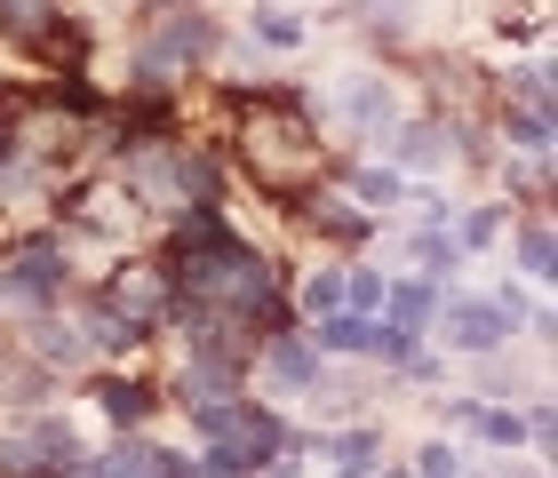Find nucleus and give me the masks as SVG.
<instances>
[{"label": "nucleus", "instance_id": "5701e85b", "mask_svg": "<svg viewBox=\"0 0 558 478\" xmlns=\"http://www.w3.org/2000/svg\"><path fill=\"white\" fill-rule=\"evenodd\" d=\"M144 9H184V0H144Z\"/></svg>", "mask_w": 558, "mask_h": 478}, {"label": "nucleus", "instance_id": "6e6552de", "mask_svg": "<svg viewBox=\"0 0 558 478\" xmlns=\"http://www.w3.org/2000/svg\"><path fill=\"white\" fill-rule=\"evenodd\" d=\"M343 112H351V128H360V136H399V96H391V81H351Z\"/></svg>", "mask_w": 558, "mask_h": 478}, {"label": "nucleus", "instance_id": "dca6fc26", "mask_svg": "<svg viewBox=\"0 0 558 478\" xmlns=\"http://www.w3.org/2000/svg\"><path fill=\"white\" fill-rule=\"evenodd\" d=\"M519 263H526V280H550V216L519 223Z\"/></svg>", "mask_w": 558, "mask_h": 478}, {"label": "nucleus", "instance_id": "f257e3e1", "mask_svg": "<svg viewBox=\"0 0 558 478\" xmlns=\"http://www.w3.org/2000/svg\"><path fill=\"white\" fill-rule=\"evenodd\" d=\"M223 48V33H216V16H199V9H160V24H151V40H144V57H136V72L151 88H168V81H184V72H199Z\"/></svg>", "mask_w": 558, "mask_h": 478}, {"label": "nucleus", "instance_id": "6ab92c4d", "mask_svg": "<svg viewBox=\"0 0 558 478\" xmlns=\"http://www.w3.org/2000/svg\"><path fill=\"white\" fill-rule=\"evenodd\" d=\"M295 304L303 311H343V280H336V271H312V280L295 287Z\"/></svg>", "mask_w": 558, "mask_h": 478}, {"label": "nucleus", "instance_id": "7ed1b4c3", "mask_svg": "<svg viewBox=\"0 0 558 478\" xmlns=\"http://www.w3.org/2000/svg\"><path fill=\"white\" fill-rule=\"evenodd\" d=\"M0 295L24 311H48V304H64L72 295V247L64 240H33V247H16L9 271H0Z\"/></svg>", "mask_w": 558, "mask_h": 478}, {"label": "nucleus", "instance_id": "9d476101", "mask_svg": "<svg viewBox=\"0 0 558 478\" xmlns=\"http://www.w3.org/2000/svg\"><path fill=\"white\" fill-rule=\"evenodd\" d=\"M327 455H336V470H343V478H367L375 463H384V431L351 422V431H336V439H327Z\"/></svg>", "mask_w": 558, "mask_h": 478}, {"label": "nucleus", "instance_id": "20e7f679", "mask_svg": "<svg viewBox=\"0 0 558 478\" xmlns=\"http://www.w3.org/2000/svg\"><path fill=\"white\" fill-rule=\"evenodd\" d=\"M511 327H519V295H454L447 304V335H454V351H471V359L502 351Z\"/></svg>", "mask_w": 558, "mask_h": 478}, {"label": "nucleus", "instance_id": "2eb2a0df", "mask_svg": "<svg viewBox=\"0 0 558 478\" xmlns=\"http://www.w3.org/2000/svg\"><path fill=\"white\" fill-rule=\"evenodd\" d=\"M415 335H423V327H408V319H375L367 327V351H375V359H415Z\"/></svg>", "mask_w": 558, "mask_h": 478}, {"label": "nucleus", "instance_id": "ddd939ff", "mask_svg": "<svg viewBox=\"0 0 558 478\" xmlns=\"http://www.w3.org/2000/svg\"><path fill=\"white\" fill-rule=\"evenodd\" d=\"M502 136H519V152H550V112H535V105H502Z\"/></svg>", "mask_w": 558, "mask_h": 478}, {"label": "nucleus", "instance_id": "4be33fe9", "mask_svg": "<svg viewBox=\"0 0 558 478\" xmlns=\"http://www.w3.org/2000/svg\"><path fill=\"white\" fill-rule=\"evenodd\" d=\"M415 463H423L415 478H463V455H454V446H447V439H430V446H423V455H415Z\"/></svg>", "mask_w": 558, "mask_h": 478}, {"label": "nucleus", "instance_id": "b1692460", "mask_svg": "<svg viewBox=\"0 0 558 478\" xmlns=\"http://www.w3.org/2000/svg\"><path fill=\"white\" fill-rule=\"evenodd\" d=\"M384 478H399V470H384Z\"/></svg>", "mask_w": 558, "mask_h": 478}, {"label": "nucleus", "instance_id": "4468645a", "mask_svg": "<svg viewBox=\"0 0 558 478\" xmlns=\"http://www.w3.org/2000/svg\"><path fill=\"white\" fill-rule=\"evenodd\" d=\"M415 263H423V280H430V287H439V280H447V271H454V263H463V247H454L447 232H430V223H423V232H415Z\"/></svg>", "mask_w": 558, "mask_h": 478}, {"label": "nucleus", "instance_id": "9b49d317", "mask_svg": "<svg viewBox=\"0 0 558 478\" xmlns=\"http://www.w3.org/2000/svg\"><path fill=\"white\" fill-rule=\"evenodd\" d=\"M48 16H57V0H0V33L24 40V48L48 33Z\"/></svg>", "mask_w": 558, "mask_h": 478}, {"label": "nucleus", "instance_id": "39448f33", "mask_svg": "<svg viewBox=\"0 0 558 478\" xmlns=\"http://www.w3.org/2000/svg\"><path fill=\"white\" fill-rule=\"evenodd\" d=\"M303 232L312 240H336V247H360L375 232V216L360 208V199H343V192H312L303 199Z\"/></svg>", "mask_w": 558, "mask_h": 478}, {"label": "nucleus", "instance_id": "f3484780", "mask_svg": "<svg viewBox=\"0 0 558 478\" xmlns=\"http://www.w3.org/2000/svg\"><path fill=\"white\" fill-rule=\"evenodd\" d=\"M351 199H360L367 216L391 208V199H399V175H391V168H351Z\"/></svg>", "mask_w": 558, "mask_h": 478}, {"label": "nucleus", "instance_id": "1a4fd4ad", "mask_svg": "<svg viewBox=\"0 0 558 478\" xmlns=\"http://www.w3.org/2000/svg\"><path fill=\"white\" fill-rule=\"evenodd\" d=\"M367 311H319V327H312V351L319 359H351V351H367Z\"/></svg>", "mask_w": 558, "mask_h": 478}, {"label": "nucleus", "instance_id": "a211bd4d", "mask_svg": "<svg viewBox=\"0 0 558 478\" xmlns=\"http://www.w3.org/2000/svg\"><path fill=\"white\" fill-rule=\"evenodd\" d=\"M384 271H351V280H343V311H384Z\"/></svg>", "mask_w": 558, "mask_h": 478}, {"label": "nucleus", "instance_id": "0eeeda50", "mask_svg": "<svg viewBox=\"0 0 558 478\" xmlns=\"http://www.w3.org/2000/svg\"><path fill=\"white\" fill-rule=\"evenodd\" d=\"M256 359H264V375L279 391H319V351H312V335H295V327H279Z\"/></svg>", "mask_w": 558, "mask_h": 478}, {"label": "nucleus", "instance_id": "412c9836", "mask_svg": "<svg viewBox=\"0 0 558 478\" xmlns=\"http://www.w3.org/2000/svg\"><path fill=\"white\" fill-rule=\"evenodd\" d=\"M495 232H502V208H471L454 223V247H495Z\"/></svg>", "mask_w": 558, "mask_h": 478}, {"label": "nucleus", "instance_id": "aec40b11", "mask_svg": "<svg viewBox=\"0 0 558 478\" xmlns=\"http://www.w3.org/2000/svg\"><path fill=\"white\" fill-rule=\"evenodd\" d=\"M256 40L264 48H303V24L288 9H256Z\"/></svg>", "mask_w": 558, "mask_h": 478}, {"label": "nucleus", "instance_id": "f03ea898", "mask_svg": "<svg viewBox=\"0 0 558 478\" xmlns=\"http://www.w3.org/2000/svg\"><path fill=\"white\" fill-rule=\"evenodd\" d=\"M72 463H81V439L64 415H24L16 431H0V478H64Z\"/></svg>", "mask_w": 558, "mask_h": 478}, {"label": "nucleus", "instance_id": "423d86ee", "mask_svg": "<svg viewBox=\"0 0 558 478\" xmlns=\"http://www.w3.org/2000/svg\"><path fill=\"white\" fill-rule=\"evenodd\" d=\"M96 415H105L112 422V431H144V422L151 415H160V391H151V383H136V375H96Z\"/></svg>", "mask_w": 558, "mask_h": 478}, {"label": "nucleus", "instance_id": "f8f14e48", "mask_svg": "<svg viewBox=\"0 0 558 478\" xmlns=\"http://www.w3.org/2000/svg\"><path fill=\"white\" fill-rule=\"evenodd\" d=\"M384 311H391V319H408V327H423L430 311H439V287H430V280H408V287H384Z\"/></svg>", "mask_w": 558, "mask_h": 478}]
</instances>
